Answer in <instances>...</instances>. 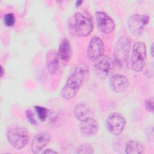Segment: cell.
Returning a JSON list of instances; mask_svg holds the SVG:
<instances>
[{
	"instance_id": "obj_1",
	"label": "cell",
	"mask_w": 154,
	"mask_h": 154,
	"mask_svg": "<svg viewBox=\"0 0 154 154\" xmlns=\"http://www.w3.org/2000/svg\"><path fill=\"white\" fill-rule=\"evenodd\" d=\"M88 72V66L84 63L76 66L61 90V97L66 100L74 97L87 76Z\"/></svg>"
},
{
	"instance_id": "obj_2",
	"label": "cell",
	"mask_w": 154,
	"mask_h": 154,
	"mask_svg": "<svg viewBox=\"0 0 154 154\" xmlns=\"http://www.w3.org/2000/svg\"><path fill=\"white\" fill-rule=\"evenodd\" d=\"M69 26L70 30L79 37H87L93 30L91 20L81 13H76L71 16Z\"/></svg>"
},
{
	"instance_id": "obj_3",
	"label": "cell",
	"mask_w": 154,
	"mask_h": 154,
	"mask_svg": "<svg viewBox=\"0 0 154 154\" xmlns=\"http://www.w3.org/2000/svg\"><path fill=\"white\" fill-rule=\"evenodd\" d=\"M131 40L127 36L120 37L117 40L114 48V63L115 66L122 68L126 66L129 57Z\"/></svg>"
},
{
	"instance_id": "obj_4",
	"label": "cell",
	"mask_w": 154,
	"mask_h": 154,
	"mask_svg": "<svg viewBox=\"0 0 154 154\" xmlns=\"http://www.w3.org/2000/svg\"><path fill=\"white\" fill-rule=\"evenodd\" d=\"M7 140L11 146L17 150L25 147L29 142V137L26 129L19 126L9 127L6 133Z\"/></svg>"
},
{
	"instance_id": "obj_5",
	"label": "cell",
	"mask_w": 154,
	"mask_h": 154,
	"mask_svg": "<svg viewBox=\"0 0 154 154\" xmlns=\"http://www.w3.org/2000/svg\"><path fill=\"white\" fill-rule=\"evenodd\" d=\"M147 57L146 46L144 42H137L132 47L131 54V66L135 72H140L143 70Z\"/></svg>"
},
{
	"instance_id": "obj_6",
	"label": "cell",
	"mask_w": 154,
	"mask_h": 154,
	"mask_svg": "<svg viewBox=\"0 0 154 154\" xmlns=\"http://www.w3.org/2000/svg\"><path fill=\"white\" fill-rule=\"evenodd\" d=\"M126 119L119 112H114L109 114L105 120V126L107 131L113 135H119L123 132Z\"/></svg>"
},
{
	"instance_id": "obj_7",
	"label": "cell",
	"mask_w": 154,
	"mask_h": 154,
	"mask_svg": "<svg viewBox=\"0 0 154 154\" xmlns=\"http://www.w3.org/2000/svg\"><path fill=\"white\" fill-rule=\"evenodd\" d=\"M149 20L150 17L147 14H132L128 20V29L134 35H140Z\"/></svg>"
},
{
	"instance_id": "obj_8",
	"label": "cell",
	"mask_w": 154,
	"mask_h": 154,
	"mask_svg": "<svg viewBox=\"0 0 154 154\" xmlns=\"http://www.w3.org/2000/svg\"><path fill=\"white\" fill-rule=\"evenodd\" d=\"M94 62V69L99 75L103 76H109L112 75L115 64L110 57L102 55Z\"/></svg>"
},
{
	"instance_id": "obj_9",
	"label": "cell",
	"mask_w": 154,
	"mask_h": 154,
	"mask_svg": "<svg viewBox=\"0 0 154 154\" xmlns=\"http://www.w3.org/2000/svg\"><path fill=\"white\" fill-rule=\"evenodd\" d=\"M104 52V44L102 40L97 36L93 37L90 41L87 50L88 59L94 61L102 57Z\"/></svg>"
},
{
	"instance_id": "obj_10",
	"label": "cell",
	"mask_w": 154,
	"mask_h": 154,
	"mask_svg": "<svg viewBox=\"0 0 154 154\" xmlns=\"http://www.w3.org/2000/svg\"><path fill=\"white\" fill-rule=\"evenodd\" d=\"M95 18L97 28L102 32L108 34L113 32L115 28L114 22L106 13L102 11H97Z\"/></svg>"
},
{
	"instance_id": "obj_11",
	"label": "cell",
	"mask_w": 154,
	"mask_h": 154,
	"mask_svg": "<svg viewBox=\"0 0 154 154\" xmlns=\"http://www.w3.org/2000/svg\"><path fill=\"white\" fill-rule=\"evenodd\" d=\"M109 83L111 89L117 93L125 92L128 89L129 85L128 78L122 74L111 75Z\"/></svg>"
},
{
	"instance_id": "obj_12",
	"label": "cell",
	"mask_w": 154,
	"mask_h": 154,
	"mask_svg": "<svg viewBox=\"0 0 154 154\" xmlns=\"http://www.w3.org/2000/svg\"><path fill=\"white\" fill-rule=\"evenodd\" d=\"M51 134L47 131H42L37 134L32 139L31 143V150L34 153L40 152L49 143Z\"/></svg>"
},
{
	"instance_id": "obj_13",
	"label": "cell",
	"mask_w": 154,
	"mask_h": 154,
	"mask_svg": "<svg viewBox=\"0 0 154 154\" xmlns=\"http://www.w3.org/2000/svg\"><path fill=\"white\" fill-rule=\"evenodd\" d=\"M99 123L93 117L88 118L82 122L79 125V130L84 137H90L95 135L99 131Z\"/></svg>"
},
{
	"instance_id": "obj_14",
	"label": "cell",
	"mask_w": 154,
	"mask_h": 154,
	"mask_svg": "<svg viewBox=\"0 0 154 154\" xmlns=\"http://www.w3.org/2000/svg\"><path fill=\"white\" fill-rule=\"evenodd\" d=\"M57 52L53 49L49 51L46 55L47 67L49 72L52 74H57L60 70V63Z\"/></svg>"
},
{
	"instance_id": "obj_15",
	"label": "cell",
	"mask_w": 154,
	"mask_h": 154,
	"mask_svg": "<svg viewBox=\"0 0 154 154\" xmlns=\"http://www.w3.org/2000/svg\"><path fill=\"white\" fill-rule=\"evenodd\" d=\"M73 114L77 120L82 122L88 118L93 117V112L90 108L85 103L76 104L73 108Z\"/></svg>"
},
{
	"instance_id": "obj_16",
	"label": "cell",
	"mask_w": 154,
	"mask_h": 154,
	"mask_svg": "<svg viewBox=\"0 0 154 154\" xmlns=\"http://www.w3.org/2000/svg\"><path fill=\"white\" fill-rule=\"evenodd\" d=\"M57 54L60 59L64 62L67 63L70 60L72 54V49L70 42L67 38H64L61 42Z\"/></svg>"
},
{
	"instance_id": "obj_17",
	"label": "cell",
	"mask_w": 154,
	"mask_h": 154,
	"mask_svg": "<svg viewBox=\"0 0 154 154\" xmlns=\"http://www.w3.org/2000/svg\"><path fill=\"white\" fill-rule=\"evenodd\" d=\"M144 150L143 144L136 140H129L125 145V153L127 154H140L143 153Z\"/></svg>"
},
{
	"instance_id": "obj_18",
	"label": "cell",
	"mask_w": 154,
	"mask_h": 154,
	"mask_svg": "<svg viewBox=\"0 0 154 154\" xmlns=\"http://www.w3.org/2000/svg\"><path fill=\"white\" fill-rule=\"evenodd\" d=\"M34 109L39 120L41 122H45L48 118L49 110L47 108L40 106H35Z\"/></svg>"
},
{
	"instance_id": "obj_19",
	"label": "cell",
	"mask_w": 154,
	"mask_h": 154,
	"mask_svg": "<svg viewBox=\"0 0 154 154\" xmlns=\"http://www.w3.org/2000/svg\"><path fill=\"white\" fill-rule=\"evenodd\" d=\"M76 153L79 154H92L94 153L92 146L87 143L81 144L76 149Z\"/></svg>"
},
{
	"instance_id": "obj_20",
	"label": "cell",
	"mask_w": 154,
	"mask_h": 154,
	"mask_svg": "<svg viewBox=\"0 0 154 154\" xmlns=\"http://www.w3.org/2000/svg\"><path fill=\"white\" fill-rule=\"evenodd\" d=\"M4 23L6 26L11 27L16 23V17L13 13H10L4 15Z\"/></svg>"
},
{
	"instance_id": "obj_21",
	"label": "cell",
	"mask_w": 154,
	"mask_h": 154,
	"mask_svg": "<svg viewBox=\"0 0 154 154\" xmlns=\"http://www.w3.org/2000/svg\"><path fill=\"white\" fill-rule=\"evenodd\" d=\"M25 114H26V119H27L28 122H29L32 125H37V122H36V120L35 119L34 114L31 109L26 110Z\"/></svg>"
},
{
	"instance_id": "obj_22",
	"label": "cell",
	"mask_w": 154,
	"mask_h": 154,
	"mask_svg": "<svg viewBox=\"0 0 154 154\" xmlns=\"http://www.w3.org/2000/svg\"><path fill=\"white\" fill-rule=\"evenodd\" d=\"M145 107L147 111L150 112L153 111V99L152 97L147 99L145 101Z\"/></svg>"
},
{
	"instance_id": "obj_23",
	"label": "cell",
	"mask_w": 154,
	"mask_h": 154,
	"mask_svg": "<svg viewBox=\"0 0 154 154\" xmlns=\"http://www.w3.org/2000/svg\"><path fill=\"white\" fill-rule=\"evenodd\" d=\"M146 135L147 137L148 140L153 141V129L152 126L151 128H149V129H147L146 132Z\"/></svg>"
},
{
	"instance_id": "obj_24",
	"label": "cell",
	"mask_w": 154,
	"mask_h": 154,
	"mask_svg": "<svg viewBox=\"0 0 154 154\" xmlns=\"http://www.w3.org/2000/svg\"><path fill=\"white\" fill-rule=\"evenodd\" d=\"M58 152L52 149H47L42 152V153H57Z\"/></svg>"
},
{
	"instance_id": "obj_25",
	"label": "cell",
	"mask_w": 154,
	"mask_h": 154,
	"mask_svg": "<svg viewBox=\"0 0 154 154\" xmlns=\"http://www.w3.org/2000/svg\"><path fill=\"white\" fill-rule=\"evenodd\" d=\"M82 4V1H81V0L77 1H76V2H75V5H76V7H79Z\"/></svg>"
},
{
	"instance_id": "obj_26",
	"label": "cell",
	"mask_w": 154,
	"mask_h": 154,
	"mask_svg": "<svg viewBox=\"0 0 154 154\" xmlns=\"http://www.w3.org/2000/svg\"><path fill=\"white\" fill-rule=\"evenodd\" d=\"M4 68L2 66H1V77H2L4 76Z\"/></svg>"
},
{
	"instance_id": "obj_27",
	"label": "cell",
	"mask_w": 154,
	"mask_h": 154,
	"mask_svg": "<svg viewBox=\"0 0 154 154\" xmlns=\"http://www.w3.org/2000/svg\"><path fill=\"white\" fill-rule=\"evenodd\" d=\"M150 54H151V55L153 57V44H152L150 47Z\"/></svg>"
}]
</instances>
